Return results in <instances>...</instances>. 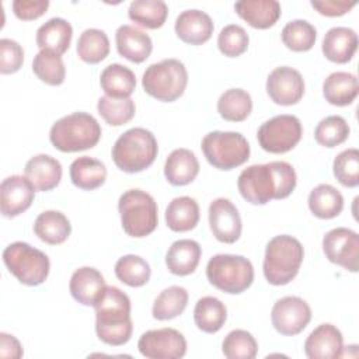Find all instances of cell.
<instances>
[{
	"label": "cell",
	"mask_w": 359,
	"mask_h": 359,
	"mask_svg": "<svg viewBox=\"0 0 359 359\" xmlns=\"http://www.w3.org/2000/svg\"><path fill=\"white\" fill-rule=\"evenodd\" d=\"M109 53L108 35L98 28L84 29L77 41L79 57L90 65H97Z\"/></svg>",
	"instance_id": "cell-38"
},
{
	"label": "cell",
	"mask_w": 359,
	"mask_h": 359,
	"mask_svg": "<svg viewBox=\"0 0 359 359\" xmlns=\"http://www.w3.org/2000/svg\"><path fill=\"white\" fill-rule=\"evenodd\" d=\"M164 219L170 230L175 233L189 231L199 222V205L191 196L174 198L165 208Z\"/></svg>",
	"instance_id": "cell-30"
},
{
	"label": "cell",
	"mask_w": 359,
	"mask_h": 359,
	"mask_svg": "<svg viewBox=\"0 0 359 359\" xmlns=\"http://www.w3.org/2000/svg\"><path fill=\"white\" fill-rule=\"evenodd\" d=\"M310 212L318 219H334L344 209L342 194L330 184H320L311 189L309 199Z\"/></svg>",
	"instance_id": "cell-34"
},
{
	"label": "cell",
	"mask_w": 359,
	"mask_h": 359,
	"mask_svg": "<svg viewBox=\"0 0 359 359\" xmlns=\"http://www.w3.org/2000/svg\"><path fill=\"white\" fill-rule=\"evenodd\" d=\"M70 180L74 187L93 191L100 188L107 180V167L101 160L81 156L70 164Z\"/></svg>",
	"instance_id": "cell-32"
},
{
	"label": "cell",
	"mask_w": 359,
	"mask_h": 359,
	"mask_svg": "<svg viewBox=\"0 0 359 359\" xmlns=\"http://www.w3.org/2000/svg\"><path fill=\"white\" fill-rule=\"evenodd\" d=\"M115 43L118 53L133 63L144 62L153 50V42L149 34L129 24L121 25L116 29Z\"/></svg>",
	"instance_id": "cell-21"
},
{
	"label": "cell",
	"mask_w": 359,
	"mask_h": 359,
	"mask_svg": "<svg viewBox=\"0 0 359 359\" xmlns=\"http://www.w3.org/2000/svg\"><path fill=\"white\" fill-rule=\"evenodd\" d=\"M32 72L41 81L49 86H60L66 77V67L62 56L50 50H39L34 56Z\"/></svg>",
	"instance_id": "cell-41"
},
{
	"label": "cell",
	"mask_w": 359,
	"mask_h": 359,
	"mask_svg": "<svg viewBox=\"0 0 359 359\" xmlns=\"http://www.w3.org/2000/svg\"><path fill=\"white\" fill-rule=\"evenodd\" d=\"M137 349L147 359H180L187 353V339L175 328H157L143 332Z\"/></svg>",
	"instance_id": "cell-12"
},
{
	"label": "cell",
	"mask_w": 359,
	"mask_h": 359,
	"mask_svg": "<svg viewBox=\"0 0 359 359\" xmlns=\"http://www.w3.org/2000/svg\"><path fill=\"white\" fill-rule=\"evenodd\" d=\"M24 355L20 341L7 332H0V356L7 359H20Z\"/></svg>",
	"instance_id": "cell-50"
},
{
	"label": "cell",
	"mask_w": 359,
	"mask_h": 359,
	"mask_svg": "<svg viewBox=\"0 0 359 359\" xmlns=\"http://www.w3.org/2000/svg\"><path fill=\"white\" fill-rule=\"evenodd\" d=\"M13 13L22 21H32L43 15L49 7L48 0H14Z\"/></svg>",
	"instance_id": "cell-48"
},
{
	"label": "cell",
	"mask_w": 359,
	"mask_h": 359,
	"mask_svg": "<svg viewBox=\"0 0 359 359\" xmlns=\"http://www.w3.org/2000/svg\"><path fill=\"white\" fill-rule=\"evenodd\" d=\"M226 320L227 309L217 297L203 296L196 302L194 309V321L201 331L215 334L222 330Z\"/></svg>",
	"instance_id": "cell-33"
},
{
	"label": "cell",
	"mask_w": 359,
	"mask_h": 359,
	"mask_svg": "<svg viewBox=\"0 0 359 359\" xmlns=\"http://www.w3.org/2000/svg\"><path fill=\"white\" fill-rule=\"evenodd\" d=\"M114 271L116 278L130 287H140L146 285L151 275L149 262L144 258L135 254L121 257L116 261Z\"/></svg>",
	"instance_id": "cell-39"
},
{
	"label": "cell",
	"mask_w": 359,
	"mask_h": 359,
	"mask_svg": "<svg viewBox=\"0 0 359 359\" xmlns=\"http://www.w3.org/2000/svg\"><path fill=\"white\" fill-rule=\"evenodd\" d=\"M201 147L208 163L223 171L243 165L251 151L247 139L238 132H209L202 139Z\"/></svg>",
	"instance_id": "cell-10"
},
{
	"label": "cell",
	"mask_w": 359,
	"mask_h": 359,
	"mask_svg": "<svg viewBox=\"0 0 359 359\" xmlns=\"http://www.w3.org/2000/svg\"><path fill=\"white\" fill-rule=\"evenodd\" d=\"M24 63V49L22 46L8 38L0 39V73L11 74L21 69Z\"/></svg>",
	"instance_id": "cell-47"
},
{
	"label": "cell",
	"mask_w": 359,
	"mask_h": 359,
	"mask_svg": "<svg viewBox=\"0 0 359 359\" xmlns=\"http://www.w3.org/2000/svg\"><path fill=\"white\" fill-rule=\"evenodd\" d=\"M302 135L300 119L294 115L282 114L265 121L257 132V139L262 150L282 154L292 150L300 142Z\"/></svg>",
	"instance_id": "cell-11"
},
{
	"label": "cell",
	"mask_w": 359,
	"mask_h": 359,
	"mask_svg": "<svg viewBox=\"0 0 359 359\" xmlns=\"http://www.w3.org/2000/svg\"><path fill=\"white\" fill-rule=\"evenodd\" d=\"M3 262L8 272L27 286L43 283L50 269L48 255L24 241L8 244L3 251Z\"/></svg>",
	"instance_id": "cell-9"
},
{
	"label": "cell",
	"mask_w": 359,
	"mask_h": 359,
	"mask_svg": "<svg viewBox=\"0 0 359 359\" xmlns=\"http://www.w3.org/2000/svg\"><path fill=\"white\" fill-rule=\"evenodd\" d=\"M252 111L251 95L243 88L226 90L217 100L219 115L229 122H243Z\"/></svg>",
	"instance_id": "cell-36"
},
{
	"label": "cell",
	"mask_w": 359,
	"mask_h": 359,
	"mask_svg": "<svg viewBox=\"0 0 359 359\" xmlns=\"http://www.w3.org/2000/svg\"><path fill=\"white\" fill-rule=\"evenodd\" d=\"M344 338L341 331L324 323L314 328L304 341V353L309 359H334L339 358L344 349Z\"/></svg>",
	"instance_id": "cell-18"
},
{
	"label": "cell",
	"mask_w": 359,
	"mask_h": 359,
	"mask_svg": "<svg viewBox=\"0 0 359 359\" xmlns=\"http://www.w3.org/2000/svg\"><path fill=\"white\" fill-rule=\"evenodd\" d=\"M100 86L107 97L116 100L130 98L136 87V76L129 67L112 63L101 72Z\"/></svg>",
	"instance_id": "cell-28"
},
{
	"label": "cell",
	"mask_w": 359,
	"mask_h": 359,
	"mask_svg": "<svg viewBox=\"0 0 359 359\" xmlns=\"http://www.w3.org/2000/svg\"><path fill=\"white\" fill-rule=\"evenodd\" d=\"M358 49V35L348 27H332L323 39L321 50L324 56L334 63H348Z\"/></svg>",
	"instance_id": "cell-23"
},
{
	"label": "cell",
	"mask_w": 359,
	"mask_h": 359,
	"mask_svg": "<svg viewBox=\"0 0 359 359\" xmlns=\"http://www.w3.org/2000/svg\"><path fill=\"white\" fill-rule=\"evenodd\" d=\"M266 93L278 105H294L304 94V80L299 70L290 66L275 67L266 79Z\"/></svg>",
	"instance_id": "cell-15"
},
{
	"label": "cell",
	"mask_w": 359,
	"mask_h": 359,
	"mask_svg": "<svg viewBox=\"0 0 359 359\" xmlns=\"http://www.w3.org/2000/svg\"><path fill=\"white\" fill-rule=\"evenodd\" d=\"M304 250L302 243L289 236L280 234L269 240L264 257V276L273 286H283L292 282L302 266Z\"/></svg>",
	"instance_id": "cell-3"
},
{
	"label": "cell",
	"mask_w": 359,
	"mask_h": 359,
	"mask_svg": "<svg viewBox=\"0 0 359 359\" xmlns=\"http://www.w3.org/2000/svg\"><path fill=\"white\" fill-rule=\"evenodd\" d=\"M325 258L349 272L359 271V236L348 227H335L323 237Z\"/></svg>",
	"instance_id": "cell-13"
},
{
	"label": "cell",
	"mask_w": 359,
	"mask_h": 359,
	"mask_svg": "<svg viewBox=\"0 0 359 359\" xmlns=\"http://www.w3.org/2000/svg\"><path fill=\"white\" fill-rule=\"evenodd\" d=\"M158 153L154 135L144 128H132L123 132L114 143L111 154L115 165L128 174L149 168Z\"/></svg>",
	"instance_id": "cell-5"
},
{
	"label": "cell",
	"mask_w": 359,
	"mask_h": 359,
	"mask_svg": "<svg viewBox=\"0 0 359 359\" xmlns=\"http://www.w3.org/2000/svg\"><path fill=\"white\" fill-rule=\"evenodd\" d=\"M359 84L355 74L348 72H334L323 83L325 101L335 107H346L355 101Z\"/></svg>",
	"instance_id": "cell-29"
},
{
	"label": "cell",
	"mask_w": 359,
	"mask_h": 359,
	"mask_svg": "<svg viewBox=\"0 0 359 359\" xmlns=\"http://www.w3.org/2000/svg\"><path fill=\"white\" fill-rule=\"evenodd\" d=\"M311 7L316 8L321 15L325 17H339L349 13L356 3L355 1H337V0H323V1H310Z\"/></svg>",
	"instance_id": "cell-49"
},
{
	"label": "cell",
	"mask_w": 359,
	"mask_h": 359,
	"mask_svg": "<svg viewBox=\"0 0 359 359\" xmlns=\"http://www.w3.org/2000/svg\"><path fill=\"white\" fill-rule=\"evenodd\" d=\"M123 231L135 238L151 234L158 224V209L154 198L142 189H128L118 201Z\"/></svg>",
	"instance_id": "cell-6"
},
{
	"label": "cell",
	"mask_w": 359,
	"mask_h": 359,
	"mask_svg": "<svg viewBox=\"0 0 359 359\" xmlns=\"http://www.w3.org/2000/svg\"><path fill=\"white\" fill-rule=\"evenodd\" d=\"M129 18L147 29H157L164 25L168 7L163 0H135L128 10Z\"/></svg>",
	"instance_id": "cell-35"
},
{
	"label": "cell",
	"mask_w": 359,
	"mask_h": 359,
	"mask_svg": "<svg viewBox=\"0 0 359 359\" xmlns=\"http://www.w3.org/2000/svg\"><path fill=\"white\" fill-rule=\"evenodd\" d=\"M188 304V292L182 286H168L156 297L151 314L158 321L172 320L181 316Z\"/></svg>",
	"instance_id": "cell-37"
},
{
	"label": "cell",
	"mask_w": 359,
	"mask_h": 359,
	"mask_svg": "<svg viewBox=\"0 0 359 359\" xmlns=\"http://www.w3.org/2000/svg\"><path fill=\"white\" fill-rule=\"evenodd\" d=\"M94 309L98 339L111 346L125 345L133 331L129 296L116 286H107Z\"/></svg>",
	"instance_id": "cell-2"
},
{
	"label": "cell",
	"mask_w": 359,
	"mask_h": 359,
	"mask_svg": "<svg viewBox=\"0 0 359 359\" xmlns=\"http://www.w3.org/2000/svg\"><path fill=\"white\" fill-rule=\"evenodd\" d=\"M188 84V72L178 59H163L150 65L143 76V90L153 98L163 102L178 100Z\"/></svg>",
	"instance_id": "cell-7"
},
{
	"label": "cell",
	"mask_w": 359,
	"mask_h": 359,
	"mask_svg": "<svg viewBox=\"0 0 359 359\" xmlns=\"http://www.w3.org/2000/svg\"><path fill=\"white\" fill-rule=\"evenodd\" d=\"M280 36L287 49L293 52H307L316 43L317 29L306 20H292L283 27Z\"/></svg>",
	"instance_id": "cell-40"
},
{
	"label": "cell",
	"mask_w": 359,
	"mask_h": 359,
	"mask_svg": "<svg viewBox=\"0 0 359 359\" xmlns=\"http://www.w3.org/2000/svg\"><path fill=\"white\" fill-rule=\"evenodd\" d=\"M174 29L182 42L189 45H202L210 39L215 25L209 14L192 8L182 11L177 17Z\"/></svg>",
	"instance_id": "cell-19"
},
{
	"label": "cell",
	"mask_w": 359,
	"mask_h": 359,
	"mask_svg": "<svg viewBox=\"0 0 359 359\" xmlns=\"http://www.w3.org/2000/svg\"><path fill=\"white\" fill-rule=\"evenodd\" d=\"M97 111L101 118L111 126H121L128 123L136 112V105L132 98L116 100L111 97H100Z\"/></svg>",
	"instance_id": "cell-42"
},
{
	"label": "cell",
	"mask_w": 359,
	"mask_h": 359,
	"mask_svg": "<svg viewBox=\"0 0 359 359\" xmlns=\"http://www.w3.org/2000/svg\"><path fill=\"white\" fill-rule=\"evenodd\" d=\"M334 177L346 188L359 185V150L352 147L341 151L332 163Z\"/></svg>",
	"instance_id": "cell-45"
},
{
	"label": "cell",
	"mask_w": 359,
	"mask_h": 359,
	"mask_svg": "<svg viewBox=\"0 0 359 359\" xmlns=\"http://www.w3.org/2000/svg\"><path fill=\"white\" fill-rule=\"evenodd\" d=\"M297 175L287 161L252 164L237 178L240 195L252 205H266L272 199H285L296 188Z\"/></svg>",
	"instance_id": "cell-1"
},
{
	"label": "cell",
	"mask_w": 359,
	"mask_h": 359,
	"mask_svg": "<svg viewBox=\"0 0 359 359\" xmlns=\"http://www.w3.org/2000/svg\"><path fill=\"white\" fill-rule=\"evenodd\" d=\"M107 285L102 273L93 266H81L72 273L69 290L72 297L83 306H93L100 300Z\"/></svg>",
	"instance_id": "cell-20"
},
{
	"label": "cell",
	"mask_w": 359,
	"mask_h": 359,
	"mask_svg": "<svg viewBox=\"0 0 359 359\" xmlns=\"http://www.w3.org/2000/svg\"><path fill=\"white\" fill-rule=\"evenodd\" d=\"M34 233L46 244L57 245L65 243L70 233V220L59 210H45L34 222Z\"/></svg>",
	"instance_id": "cell-31"
},
{
	"label": "cell",
	"mask_w": 359,
	"mask_h": 359,
	"mask_svg": "<svg viewBox=\"0 0 359 359\" xmlns=\"http://www.w3.org/2000/svg\"><path fill=\"white\" fill-rule=\"evenodd\" d=\"M311 320V309L297 296H285L275 302L271 311L273 328L286 337L300 334Z\"/></svg>",
	"instance_id": "cell-14"
},
{
	"label": "cell",
	"mask_w": 359,
	"mask_h": 359,
	"mask_svg": "<svg viewBox=\"0 0 359 359\" xmlns=\"http://www.w3.org/2000/svg\"><path fill=\"white\" fill-rule=\"evenodd\" d=\"M35 188L24 175H10L0 185V210L4 217L24 213L34 202Z\"/></svg>",
	"instance_id": "cell-17"
},
{
	"label": "cell",
	"mask_w": 359,
	"mask_h": 359,
	"mask_svg": "<svg viewBox=\"0 0 359 359\" xmlns=\"http://www.w3.org/2000/svg\"><path fill=\"white\" fill-rule=\"evenodd\" d=\"M240 18L257 29H268L280 18V4L276 0H240L234 3Z\"/></svg>",
	"instance_id": "cell-24"
},
{
	"label": "cell",
	"mask_w": 359,
	"mask_h": 359,
	"mask_svg": "<svg viewBox=\"0 0 359 359\" xmlns=\"http://www.w3.org/2000/svg\"><path fill=\"white\" fill-rule=\"evenodd\" d=\"M206 278L216 289L240 294L254 282V266L250 259L234 254H216L206 265Z\"/></svg>",
	"instance_id": "cell-8"
},
{
	"label": "cell",
	"mask_w": 359,
	"mask_h": 359,
	"mask_svg": "<svg viewBox=\"0 0 359 359\" xmlns=\"http://www.w3.org/2000/svg\"><path fill=\"white\" fill-rule=\"evenodd\" d=\"M98 121L87 112H73L57 119L50 130L49 140L63 153H76L94 147L101 139Z\"/></svg>",
	"instance_id": "cell-4"
},
{
	"label": "cell",
	"mask_w": 359,
	"mask_h": 359,
	"mask_svg": "<svg viewBox=\"0 0 359 359\" xmlns=\"http://www.w3.org/2000/svg\"><path fill=\"white\" fill-rule=\"evenodd\" d=\"M73 28L69 21L60 17H53L36 29V45L41 50H50L56 55H63L72 42Z\"/></svg>",
	"instance_id": "cell-27"
},
{
	"label": "cell",
	"mask_w": 359,
	"mask_h": 359,
	"mask_svg": "<svg viewBox=\"0 0 359 359\" xmlns=\"http://www.w3.org/2000/svg\"><path fill=\"white\" fill-rule=\"evenodd\" d=\"M349 125L341 115H330L323 118L316 129L314 139L324 147H335L342 144L349 137Z\"/></svg>",
	"instance_id": "cell-43"
},
{
	"label": "cell",
	"mask_w": 359,
	"mask_h": 359,
	"mask_svg": "<svg viewBox=\"0 0 359 359\" xmlns=\"http://www.w3.org/2000/svg\"><path fill=\"white\" fill-rule=\"evenodd\" d=\"M202 248L198 241L191 238L177 240L165 254L168 271L177 276H187L195 272L199 265Z\"/></svg>",
	"instance_id": "cell-25"
},
{
	"label": "cell",
	"mask_w": 359,
	"mask_h": 359,
	"mask_svg": "<svg viewBox=\"0 0 359 359\" xmlns=\"http://www.w3.org/2000/svg\"><path fill=\"white\" fill-rule=\"evenodd\" d=\"M222 352L227 359H254L258 352V342L251 332L233 330L224 337Z\"/></svg>",
	"instance_id": "cell-44"
},
{
	"label": "cell",
	"mask_w": 359,
	"mask_h": 359,
	"mask_svg": "<svg viewBox=\"0 0 359 359\" xmlns=\"http://www.w3.org/2000/svg\"><path fill=\"white\" fill-rule=\"evenodd\" d=\"M250 43L247 31L237 24H229L222 28L217 36V48L227 57H237L243 55Z\"/></svg>",
	"instance_id": "cell-46"
},
{
	"label": "cell",
	"mask_w": 359,
	"mask_h": 359,
	"mask_svg": "<svg viewBox=\"0 0 359 359\" xmlns=\"http://www.w3.org/2000/svg\"><path fill=\"white\" fill-rule=\"evenodd\" d=\"M209 226L215 238L224 244L236 243L243 230L240 213L234 203L226 198H217L209 205Z\"/></svg>",
	"instance_id": "cell-16"
},
{
	"label": "cell",
	"mask_w": 359,
	"mask_h": 359,
	"mask_svg": "<svg viewBox=\"0 0 359 359\" xmlns=\"http://www.w3.org/2000/svg\"><path fill=\"white\" fill-rule=\"evenodd\" d=\"M62 164L49 154H36L31 157L24 167V175L34 185L35 191H50L62 180Z\"/></svg>",
	"instance_id": "cell-22"
},
{
	"label": "cell",
	"mask_w": 359,
	"mask_h": 359,
	"mask_svg": "<svg viewBox=\"0 0 359 359\" xmlns=\"http://www.w3.org/2000/svg\"><path fill=\"white\" fill-rule=\"evenodd\" d=\"M199 172V161L189 149L172 150L164 163V177L174 187L191 184Z\"/></svg>",
	"instance_id": "cell-26"
}]
</instances>
